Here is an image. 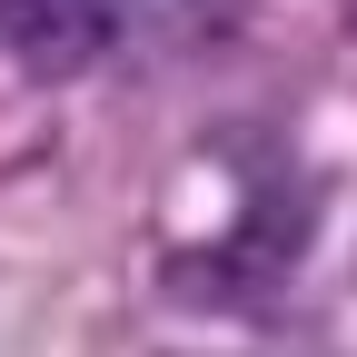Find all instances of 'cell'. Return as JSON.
I'll return each mask as SVG.
<instances>
[{
	"mask_svg": "<svg viewBox=\"0 0 357 357\" xmlns=\"http://www.w3.org/2000/svg\"><path fill=\"white\" fill-rule=\"evenodd\" d=\"M248 20V0H109L119 50H218Z\"/></svg>",
	"mask_w": 357,
	"mask_h": 357,
	"instance_id": "cell-2",
	"label": "cell"
},
{
	"mask_svg": "<svg viewBox=\"0 0 357 357\" xmlns=\"http://www.w3.org/2000/svg\"><path fill=\"white\" fill-rule=\"evenodd\" d=\"M109 50V0H0V60L30 79H79Z\"/></svg>",
	"mask_w": 357,
	"mask_h": 357,
	"instance_id": "cell-1",
	"label": "cell"
}]
</instances>
